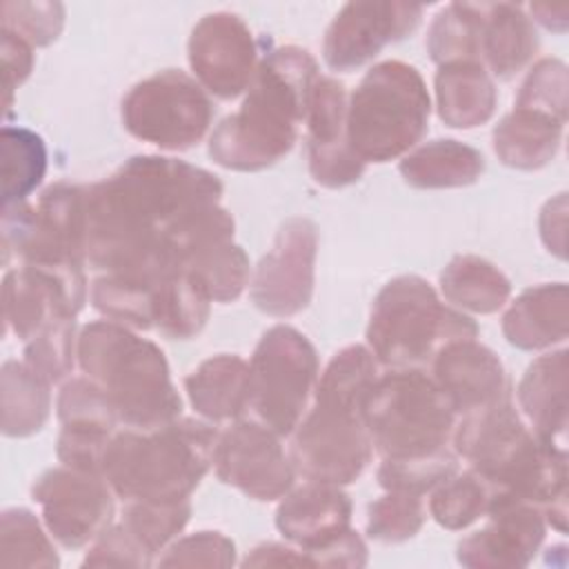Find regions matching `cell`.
I'll return each mask as SVG.
<instances>
[{
    "label": "cell",
    "mask_w": 569,
    "mask_h": 569,
    "mask_svg": "<svg viewBox=\"0 0 569 569\" xmlns=\"http://www.w3.org/2000/svg\"><path fill=\"white\" fill-rule=\"evenodd\" d=\"M378 362L362 345L340 349L318 378L311 407L293 429L291 462L311 482L349 485L373 456L362 405L378 378Z\"/></svg>",
    "instance_id": "3957f363"
},
{
    "label": "cell",
    "mask_w": 569,
    "mask_h": 569,
    "mask_svg": "<svg viewBox=\"0 0 569 569\" xmlns=\"http://www.w3.org/2000/svg\"><path fill=\"white\" fill-rule=\"evenodd\" d=\"M84 567H149L153 558L131 538V533L120 525H111L104 533H100L91 549L87 551Z\"/></svg>",
    "instance_id": "bcb514c9"
},
{
    "label": "cell",
    "mask_w": 569,
    "mask_h": 569,
    "mask_svg": "<svg viewBox=\"0 0 569 569\" xmlns=\"http://www.w3.org/2000/svg\"><path fill=\"white\" fill-rule=\"evenodd\" d=\"M487 527L458 542V562L465 567H527L545 540L542 507L507 491H493Z\"/></svg>",
    "instance_id": "ac0fdd59"
},
{
    "label": "cell",
    "mask_w": 569,
    "mask_h": 569,
    "mask_svg": "<svg viewBox=\"0 0 569 569\" xmlns=\"http://www.w3.org/2000/svg\"><path fill=\"white\" fill-rule=\"evenodd\" d=\"M307 156L311 178L329 189L347 187L365 173V162L347 140V91L329 76H318L307 111Z\"/></svg>",
    "instance_id": "d6986e66"
},
{
    "label": "cell",
    "mask_w": 569,
    "mask_h": 569,
    "mask_svg": "<svg viewBox=\"0 0 569 569\" xmlns=\"http://www.w3.org/2000/svg\"><path fill=\"white\" fill-rule=\"evenodd\" d=\"M58 418L62 427H87L116 433L120 420L104 391L84 378L69 380L58 396Z\"/></svg>",
    "instance_id": "ab89813d"
},
{
    "label": "cell",
    "mask_w": 569,
    "mask_h": 569,
    "mask_svg": "<svg viewBox=\"0 0 569 569\" xmlns=\"http://www.w3.org/2000/svg\"><path fill=\"white\" fill-rule=\"evenodd\" d=\"M78 358L76 318H58L27 340L24 362L44 380L60 382L73 371Z\"/></svg>",
    "instance_id": "74e56055"
},
{
    "label": "cell",
    "mask_w": 569,
    "mask_h": 569,
    "mask_svg": "<svg viewBox=\"0 0 569 569\" xmlns=\"http://www.w3.org/2000/svg\"><path fill=\"white\" fill-rule=\"evenodd\" d=\"M218 431L200 420L178 418L140 431H116L102 456V478L127 502L189 500L213 465Z\"/></svg>",
    "instance_id": "5b68a950"
},
{
    "label": "cell",
    "mask_w": 569,
    "mask_h": 569,
    "mask_svg": "<svg viewBox=\"0 0 569 569\" xmlns=\"http://www.w3.org/2000/svg\"><path fill=\"white\" fill-rule=\"evenodd\" d=\"M47 171V147L42 138L24 127H2V207L24 202L42 182Z\"/></svg>",
    "instance_id": "d6a6232c"
},
{
    "label": "cell",
    "mask_w": 569,
    "mask_h": 569,
    "mask_svg": "<svg viewBox=\"0 0 569 569\" xmlns=\"http://www.w3.org/2000/svg\"><path fill=\"white\" fill-rule=\"evenodd\" d=\"M191 502H127L120 525L153 558L189 522Z\"/></svg>",
    "instance_id": "8d00e7d4"
},
{
    "label": "cell",
    "mask_w": 569,
    "mask_h": 569,
    "mask_svg": "<svg viewBox=\"0 0 569 569\" xmlns=\"http://www.w3.org/2000/svg\"><path fill=\"white\" fill-rule=\"evenodd\" d=\"M211 296L196 273H180L160 282L156 291L153 329L171 340H189L200 333L209 318Z\"/></svg>",
    "instance_id": "4dcf8cb0"
},
{
    "label": "cell",
    "mask_w": 569,
    "mask_h": 569,
    "mask_svg": "<svg viewBox=\"0 0 569 569\" xmlns=\"http://www.w3.org/2000/svg\"><path fill=\"white\" fill-rule=\"evenodd\" d=\"M244 565H309V558L300 551V549H293V547H284V545H278V542H264L260 547L253 549L251 556H247Z\"/></svg>",
    "instance_id": "c3c4849f"
},
{
    "label": "cell",
    "mask_w": 569,
    "mask_h": 569,
    "mask_svg": "<svg viewBox=\"0 0 569 569\" xmlns=\"http://www.w3.org/2000/svg\"><path fill=\"white\" fill-rule=\"evenodd\" d=\"M236 562L233 542L220 531H198L176 540L162 558H158L160 567H229Z\"/></svg>",
    "instance_id": "ee69618b"
},
{
    "label": "cell",
    "mask_w": 569,
    "mask_h": 569,
    "mask_svg": "<svg viewBox=\"0 0 569 569\" xmlns=\"http://www.w3.org/2000/svg\"><path fill=\"white\" fill-rule=\"evenodd\" d=\"M4 262L18 256L31 267L87 262V187L58 182L36 204L2 207Z\"/></svg>",
    "instance_id": "8fae6325"
},
{
    "label": "cell",
    "mask_w": 569,
    "mask_h": 569,
    "mask_svg": "<svg viewBox=\"0 0 569 569\" xmlns=\"http://www.w3.org/2000/svg\"><path fill=\"white\" fill-rule=\"evenodd\" d=\"M569 296L565 282H547L522 291L502 318V333L509 345L533 351L547 349L567 338Z\"/></svg>",
    "instance_id": "603a6c76"
},
{
    "label": "cell",
    "mask_w": 569,
    "mask_h": 569,
    "mask_svg": "<svg viewBox=\"0 0 569 569\" xmlns=\"http://www.w3.org/2000/svg\"><path fill=\"white\" fill-rule=\"evenodd\" d=\"M429 365L431 378L458 420L509 400V380L502 362L476 338L445 345Z\"/></svg>",
    "instance_id": "ffe728a7"
},
{
    "label": "cell",
    "mask_w": 569,
    "mask_h": 569,
    "mask_svg": "<svg viewBox=\"0 0 569 569\" xmlns=\"http://www.w3.org/2000/svg\"><path fill=\"white\" fill-rule=\"evenodd\" d=\"M351 500L338 485L307 480L289 489L276 511L278 531L311 562L313 553L349 529ZM313 567V562H311Z\"/></svg>",
    "instance_id": "44dd1931"
},
{
    "label": "cell",
    "mask_w": 569,
    "mask_h": 569,
    "mask_svg": "<svg viewBox=\"0 0 569 569\" xmlns=\"http://www.w3.org/2000/svg\"><path fill=\"white\" fill-rule=\"evenodd\" d=\"M222 182L207 169L162 156L129 158L87 187V262L100 273H138L169 251V227L220 202Z\"/></svg>",
    "instance_id": "6da1fadb"
},
{
    "label": "cell",
    "mask_w": 569,
    "mask_h": 569,
    "mask_svg": "<svg viewBox=\"0 0 569 569\" xmlns=\"http://www.w3.org/2000/svg\"><path fill=\"white\" fill-rule=\"evenodd\" d=\"M491 496V485L482 480L476 471H453L436 487L429 500V513L445 529H467L469 525L487 516Z\"/></svg>",
    "instance_id": "836d02e7"
},
{
    "label": "cell",
    "mask_w": 569,
    "mask_h": 569,
    "mask_svg": "<svg viewBox=\"0 0 569 569\" xmlns=\"http://www.w3.org/2000/svg\"><path fill=\"white\" fill-rule=\"evenodd\" d=\"M422 498L407 491H387L367 507V533L380 542L413 538L425 525Z\"/></svg>",
    "instance_id": "f35d334b"
},
{
    "label": "cell",
    "mask_w": 569,
    "mask_h": 569,
    "mask_svg": "<svg viewBox=\"0 0 569 569\" xmlns=\"http://www.w3.org/2000/svg\"><path fill=\"white\" fill-rule=\"evenodd\" d=\"M451 445L493 491L542 507L547 522L565 531L567 451L545 445L529 431L509 400L462 416Z\"/></svg>",
    "instance_id": "277c9868"
},
{
    "label": "cell",
    "mask_w": 569,
    "mask_h": 569,
    "mask_svg": "<svg viewBox=\"0 0 569 569\" xmlns=\"http://www.w3.org/2000/svg\"><path fill=\"white\" fill-rule=\"evenodd\" d=\"M420 18V4L347 2L325 33V62L333 71L358 69L387 44L407 38L418 27Z\"/></svg>",
    "instance_id": "e0dca14e"
},
{
    "label": "cell",
    "mask_w": 569,
    "mask_h": 569,
    "mask_svg": "<svg viewBox=\"0 0 569 569\" xmlns=\"http://www.w3.org/2000/svg\"><path fill=\"white\" fill-rule=\"evenodd\" d=\"M211 118L213 107L204 89L178 69L149 76L122 98L124 129L164 151L196 147L207 136Z\"/></svg>",
    "instance_id": "7c38bea8"
},
{
    "label": "cell",
    "mask_w": 569,
    "mask_h": 569,
    "mask_svg": "<svg viewBox=\"0 0 569 569\" xmlns=\"http://www.w3.org/2000/svg\"><path fill=\"white\" fill-rule=\"evenodd\" d=\"M478 336V325L447 307L420 276L389 280L371 305L367 349L387 369H422L453 340Z\"/></svg>",
    "instance_id": "52a82bcc"
},
{
    "label": "cell",
    "mask_w": 569,
    "mask_h": 569,
    "mask_svg": "<svg viewBox=\"0 0 569 569\" xmlns=\"http://www.w3.org/2000/svg\"><path fill=\"white\" fill-rule=\"evenodd\" d=\"M431 100L420 71L400 60L373 64L347 100V140L367 162H389L429 129Z\"/></svg>",
    "instance_id": "9c48e42d"
},
{
    "label": "cell",
    "mask_w": 569,
    "mask_h": 569,
    "mask_svg": "<svg viewBox=\"0 0 569 569\" xmlns=\"http://www.w3.org/2000/svg\"><path fill=\"white\" fill-rule=\"evenodd\" d=\"M316 249V224L307 218L287 220L278 229L271 251L260 260L253 273V305L278 318L302 311L313 296Z\"/></svg>",
    "instance_id": "9a60e30c"
},
{
    "label": "cell",
    "mask_w": 569,
    "mask_h": 569,
    "mask_svg": "<svg viewBox=\"0 0 569 569\" xmlns=\"http://www.w3.org/2000/svg\"><path fill=\"white\" fill-rule=\"evenodd\" d=\"M258 49L240 16H204L189 38V64L198 84L220 100L244 93L258 69Z\"/></svg>",
    "instance_id": "2e32d148"
},
{
    "label": "cell",
    "mask_w": 569,
    "mask_h": 569,
    "mask_svg": "<svg viewBox=\"0 0 569 569\" xmlns=\"http://www.w3.org/2000/svg\"><path fill=\"white\" fill-rule=\"evenodd\" d=\"M64 24L60 2H4L2 29L24 38L31 47H47L58 40Z\"/></svg>",
    "instance_id": "7bdbcfd3"
},
{
    "label": "cell",
    "mask_w": 569,
    "mask_h": 569,
    "mask_svg": "<svg viewBox=\"0 0 569 569\" xmlns=\"http://www.w3.org/2000/svg\"><path fill=\"white\" fill-rule=\"evenodd\" d=\"M538 51V33L520 4L485 2L480 64L489 76L511 80Z\"/></svg>",
    "instance_id": "cb8c5ba5"
},
{
    "label": "cell",
    "mask_w": 569,
    "mask_h": 569,
    "mask_svg": "<svg viewBox=\"0 0 569 569\" xmlns=\"http://www.w3.org/2000/svg\"><path fill=\"white\" fill-rule=\"evenodd\" d=\"M184 267L200 278L216 302H233L249 284V258L233 240L209 244L193 253Z\"/></svg>",
    "instance_id": "e575fe53"
},
{
    "label": "cell",
    "mask_w": 569,
    "mask_h": 569,
    "mask_svg": "<svg viewBox=\"0 0 569 569\" xmlns=\"http://www.w3.org/2000/svg\"><path fill=\"white\" fill-rule=\"evenodd\" d=\"M562 129L565 122L549 113L513 107L493 129V151L507 167L525 171L540 169L553 160Z\"/></svg>",
    "instance_id": "4316f807"
},
{
    "label": "cell",
    "mask_w": 569,
    "mask_h": 569,
    "mask_svg": "<svg viewBox=\"0 0 569 569\" xmlns=\"http://www.w3.org/2000/svg\"><path fill=\"white\" fill-rule=\"evenodd\" d=\"M280 436L256 420H238L218 436L213 449L216 476L253 500H278L291 487L296 469Z\"/></svg>",
    "instance_id": "5bb4252c"
},
{
    "label": "cell",
    "mask_w": 569,
    "mask_h": 569,
    "mask_svg": "<svg viewBox=\"0 0 569 569\" xmlns=\"http://www.w3.org/2000/svg\"><path fill=\"white\" fill-rule=\"evenodd\" d=\"M373 451L382 460L431 458L453 451L458 416L422 369L378 373L362 405Z\"/></svg>",
    "instance_id": "ba28073f"
},
{
    "label": "cell",
    "mask_w": 569,
    "mask_h": 569,
    "mask_svg": "<svg viewBox=\"0 0 569 569\" xmlns=\"http://www.w3.org/2000/svg\"><path fill=\"white\" fill-rule=\"evenodd\" d=\"M436 102L447 127L473 129L493 116L498 91L482 64L447 62L436 73Z\"/></svg>",
    "instance_id": "484cf974"
},
{
    "label": "cell",
    "mask_w": 569,
    "mask_h": 569,
    "mask_svg": "<svg viewBox=\"0 0 569 569\" xmlns=\"http://www.w3.org/2000/svg\"><path fill=\"white\" fill-rule=\"evenodd\" d=\"M440 291L460 309L493 313L509 300L511 282L485 258L456 256L440 273Z\"/></svg>",
    "instance_id": "f546056e"
},
{
    "label": "cell",
    "mask_w": 569,
    "mask_h": 569,
    "mask_svg": "<svg viewBox=\"0 0 569 569\" xmlns=\"http://www.w3.org/2000/svg\"><path fill=\"white\" fill-rule=\"evenodd\" d=\"M113 433L87 429V427H62L58 436V460L64 467L102 476V456Z\"/></svg>",
    "instance_id": "f6af8a7d"
},
{
    "label": "cell",
    "mask_w": 569,
    "mask_h": 569,
    "mask_svg": "<svg viewBox=\"0 0 569 569\" xmlns=\"http://www.w3.org/2000/svg\"><path fill=\"white\" fill-rule=\"evenodd\" d=\"M47 531L67 549L91 545L113 525V491L98 473L56 467L31 487Z\"/></svg>",
    "instance_id": "4fadbf2b"
},
{
    "label": "cell",
    "mask_w": 569,
    "mask_h": 569,
    "mask_svg": "<svg viewBox=\"0 0 569 569\" xmlns=\"http://www.w3.org/2000/svg\"><path fill=\"white\" fill-rule=\"evenodd\" d=\"M318 356L298 329L271 327L249 362V409L278 436H291L313 400Z\"/></svg>",
    "instance_id": "30bf717a"
},
{
    "label": "cell",
    "mask_w": 569,
    "mask_h": 569,
    "mask_svg": "<svg viewBox=\"0 0 569 569\" xmlns=\"http://www.w3.org/2000/svg\"><path fill=\"white\" fill-rule=\"evenodd\" d=\"M520 409L533 433L549 447L567 451V351L540 356L518 385Z\"/></svg>",
    "instance_id": "7402d4cb"
},
{
    "label": "cell",
    "mask_w": 569,
    "mask_h": 569,
    "mask_svg": "<svg viewBox=\"0 0 569 569\" xmlns=\"http://www.w3.org/2000/svg\"><path fill=\"white\" fill-rule=\"evenodd\" d=\"M78 365L104 391L124 429L149 431L182 413L162 349L131 327L113 320L87 325L78 336Z\"/></svg>",
    "instance_id": "8992f818"
},
{
    "label": "cell",
    "mask_w": 569,
    "mask_h": 569,
    "mask_svg": "<svg viewBox=\"0 0 569 569\" xmlns=\"http://www.w3.org/2000/svg\"><path fill=\"white\" fill-rule=\"evenodd\" d=\"M453 471H458L456 451L413 460H382V465L378 467V482L387 491H407L422 496L436 489Z\"/></svg>",
    "instance_id": "60d3db41"
},
{
    "label": "cell",
    "mask_w": 569,
    "mask_h": 569,
    "mask_svg": "<svg viewBox=\"0 0 569 569\" xmlns=\"http://www.w3.org/2000/svg\"><path fill=\"white\" fill-rule=\"evenodd\" d=\"M485 171V158L478 149L458 140H433L400 162L407 184L418 189H453L473 184Z\"/></svg>",
    "instance_id": "83f0119b"
},
{
    "label": "cell",
    "mask_w": 569,
    "mask_h": 569,
    "mask_svg": "<svg viewBox=\"0 0 569 569\" xmlns=\"http://www.w3.org/2000/svg\"><path fill=\"white\" fill-rule=\"evenodd\" d=\"M2 565L18 567H58V553L38 518L22 507L2 511L0 522Z\"/></svg>",
    "instance_id": "d590c367"
},
{
    "label": "cell",
    "mask_w": 569,
    "mask_h": 569,
    "mask_svg": "<svg viewBox=\"0 0 569 569\" xmlns=\"http://www.w3.org/2000/svg\"><path fill=\"white\" fill-rule=\"evenodd\" d=\"M184 389L202 418L238 420L249 409V365L240 356H213L184 378Z\"/></svg>",
    "instance_id": "d4e9b609"
},
{
    "label": "cell",
    "mask_w": 569,
    "mask_h": 569,
    "mask_svg": "<svg viewBox=\"0 0 569 569\" xmlns=\"http://www.w3.org/2000/svg\"><path fill=\"white\" fill-rule=\"evenodd\" d=\"M485 2H451L438 11L427 33V51L433 62L480 64V33Z\"/></svg>",
    "instance_id": "1f68e13d"
},
{
    "label": "cell",
    "mask_w": 569,
    "mask_h": 569,
    "mask_svg": "<svg viewBox=\"0 0 569 569\" xmlns=\"http://www.w3.org/2000/svg\"><path fill=\"white\" fill-rule=\"evenodd\" d=\"M318 64L307 49L287 44L260 58L240 109L209 138V156L224 169L260 171L284 158L307 120Z\"/></svg>",
    "instance_id": "7a4b0ae2"
},
{
    "label": "cell",
    "mask_w": 569,
    "mask_h": 569,
    "mask_svg": "<svg viewBox=\"0 0 569 569\" xmlns=\"http://www.w3.org/2000/svg\"><path fill=\"white\" fill-rule=\"evenodd\" d=\"M51 382L36 373L24 360H7L0 376L2 431L11 438H24L40 431L51 409Z\"/></svg>",
    "instance_id": "f1b7e54d"
},
{
    "label": "cell",
    "mask_w": 569,
    "mask_h": 569,
    "mask_svg": "<svg viewBox=\"0 0 569 569\" xmlns=\"http://www.w3.org/2000/svg\"><path fill=\"white\" fill-rule=\"evenodd\" d=\"M33 69V47L9 29H2V84L4 104H11L13 91L29 78Z\"/></svg>",
    "instance_id": "7dc6e473"
},
{
    "label": "cell",
    "mask_w": 569,
    "mask_h": 569,
    "mask_svg": "<svg viewBox=\"0 0 569 569\" xmlns=\"http://www.w3.org/2000/svg\"><path fill=\"white\" fill-rule=\"evenodd\" d=\"M516 107H529L567 122V67L556 58H542L527 73Z\"/></svg>",
    "instance_id": "b9f144b4"
}]
</instances>
